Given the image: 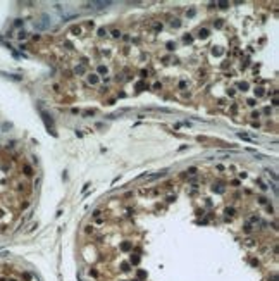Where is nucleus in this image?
Returning a JSON list of instances; mask_svg holds the SVG:
<instances>
[{"label": "nucleus", "instance_id": "1", "mask_svg": "<svg viewBox=\"0 0 279 281\" xmlns=\"http://www.w3.org/2000/svg\"><path fill=\"white\" fill-rule=\"evenodd\" d=\"M107 5H110V2H91L90 4V7H93V9H103Z\"/></svg>", "mask_w": 279, "mask_h": 281}]
</instances>
